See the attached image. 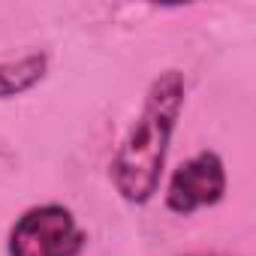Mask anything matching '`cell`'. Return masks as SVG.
Wrapping results in <instances>:
<instances>
[{"mask_svg": "<svg viewBox=\"0 0 256 256\" xmlns=\"http://www.w3.org/2000/svg\"><path fill=\"white\" fill-rule=\"evenodd\" d=\"M226 163L217 151H199L184 160L166 184V208L178 217H190L202 208H214L226 196Z\"/></svg>", "mask_w": 256, "mask_h": 256, "instance_id": "cell-3", "label": "cell"}, {"mask_svg": "<svg viewBox=\"0 0 256 256\" xmlns=\"http://www.w3.org/2000/svg\"><path fill=\"white\" fill-rule=\"evenodd\" d=\"M46 76H48V54L46 52H30V54H22L16 60L0 64V102L34 90L36 84L46 82Z\"/></svg>", "mask_w": 256, "mask_h": 256, "instance_id": "cell-4", "label": "cell"}, {"mask_svg": "<svg viewBox=\"0 0 256 256\" xmlns=\"http://www.w3.org/2000/svg\"><path fill=\"white\" fill-rule=\"evenodd\" d=\"M88 232L60 202H42L16 217L6 235L10 256H82Z\"/></svg>", "mask_w": 256, "mask_h": 256, "instance_id": "cell-2", "label": "cell"}, {"mask_svg": "<svg viewBox=\"0 0 256 256\" xmlns=\"http://www.w3.org/2000/svg\"><path fill=\"white\" fill-rule=\"evenodd\" d=\"M184 100L187 82L181 70H163L148 84L142 112L136 114L133 126L126 130L124 142L118 145L108 163L112 187L126 205H148L157 196L169 142L184 112Z\"/></svg>", "mask_w": 256, "mask_h": 256, "instance_id": "cell-1", "label": "cell"}, {"mask_svg": "<svg viewBox=\"0 0 256 256\" xmlns=\"http://www.w3.org/2000/svg\"><path fill=\"white\" fill-rule=\"evenodd\" d=\"M178 256H235V253H223V250H199V253H178Z\"/></svg>", "mask_w": 256, "mask_h": 256, "instance_id": "cell-5", "label": "cell"}]
</instances>
